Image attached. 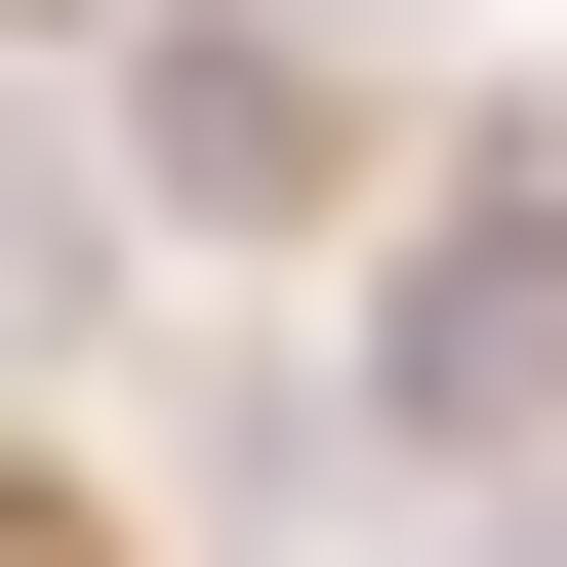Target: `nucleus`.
Segmentation results:
<instances>
[{
    "mask_svg": "<svg viewBox=\"0 0 567 567\" xmlns=\"http://www.w3.org/2000/svg\"><path fill=\"white\" fill-rule=\"evenodd\" d=\"M122 122H163V203H284V163H324V82H284V41H163Z\"/></svg>",
    "mask_w": 567,
    "mask_h": 567,
    "instance_id": "nucleus-1",
    "label": "nucleus"
},
{
    "mask_svg": "<svg viewBox=\"0 0 567 567\" xmlns=\"http://www.w3.org/2000/svg\"><path fill=\"white\" fill-rule=\"evenodd\" d=\"M324 41H405V0H324Z\"/></svg>",
    "mask_w": 567,
    "mask_h": 567,
    "instance_id": "nucleus-2",
    "label": "nucleus"
}]
</instances>
